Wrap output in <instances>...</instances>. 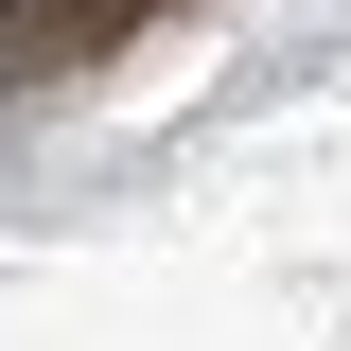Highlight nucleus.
<instances>
[{
    "label": "nucleus",
    "mask_w": 351,
    "mask_h": 351,
    "mask_svg": "<svg viewBox=\"0 0 351 351\" xmlns=\"http://www.w3.org/2000/svg\"><path fill=\"white\" fill-rule=\"evenodd\" d=\"M123 18H141V0H0V88H53V71H88Z\"/></svg>",
    "instance_id": "1"
}]
</instances>
